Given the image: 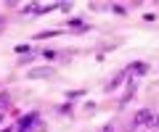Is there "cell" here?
Here are the masks:
<instances>
[{
  "instance_id": "cell-1",
  "label": "cell",
  "mask_w": 159,
  "mask_h": 132,
  "mask_svg": "<svg viewBox=\"0 0 159 132\" xmlns=\"http://www.w3.org/2000/svg\"><path fill=\"white\" fill-rule=\"evenodd\" d=\"M135 124H157V114L148 109H141L135 114Z\"/></svg>"
},
{
  "instance_id": "cell-2",
  "label": "cell",
  "mask_w": 159,
  "mask_h": 132,
  "mask_svg": "<svg viewBox=\"0 0 159 132\" xmlns=\"http://www.w3.org/2000/svg\"><path fill=\"white\" fill-rule=\"evenodd\" d=\"M34 121H37V114H27V116H21V121H19V132H29Z\"/></svg>"
},
{
  "instance_id": "cell-3",
  "label": "cell",
  "mask_w": 159,
  "mask_h": 132,
  "mask_svg": "<svg viewBox=\"0 0 159 132\" xmlns=\"http://www.w3.org/2000/svg\"><path fill=\"white\" fill-rule=\"evenodd\" d=\"M53 71L51 69H34V71H29V77H32V79H43V77H51Z\"/></svg>"
},
{
  "instance_id": "cell-4",
  "label": "cell",
  "mask_w": 159,
  "mask_h": 132,
  "mask_svg": "<svg viewBox=\"0 0 159 132\" xmlns=\"http://www.w3.org/2000/svg\"><path fill=\"white\" fill-rule=\"evenodd\" d=\"M130 71H135V74H146V71H148V66H146V63H133V66H130Z\"/></svg>"
},
{
  "instance_id": "cell-5",
  "label": "cell",
  "mask_w": 159,
  "mask_h": 132,
  "mask_svg": "<svg viewBox=\"0 0 159 132\" xmlns=\"http://www.w3.org/2000/svg\"><path fill=\"white\" fill-rule=\"evenodd\" d=\"M69 27H74V29H85V24L80 21V19H72V21H69Z\"/></svg>"
},
{
  "instance_id": "cell-6",
  "label": "cell",
  "mask_w": 159,
  "mask_h": 132,
  "mask_svg": "<svg viewBox=\"0 0 159 132\" xmlns=\"http://www.w3.org/2000/svg\"><path fill=\"white\" fill-rule=\"evenodd\" d=\"M43 58H45V61H53V58H56V50H43Z\"/></svg>"
},
{
  "instance_id": "cell-7",
  "label": "cell",
  "mask_w": 159,
  "mask_h": 132,
  "mask_svg": "<svg viewBox=\"0 0 159 132\" xmlns=\"http://www.w3.org/2000/svg\"><path fill=\"white\" fill-rule=\"evenodd\" d=\"M66 95H69V100H74V98H80V95H85V92H82V90H74V92H66Z\"/></svg>"
},
{
  "instance_id": "cell-8",
  "label": "cell",
  "mask_w": 159,
  "mask_h": 132,
  "mask_svg": "<svg viewBox=\"0 0 159 132\" xmlns=\"http://www.w3.org/2000/svg\"><path fill=\"white\" fill-rule=\"evenodd\" d=\"M8 103V95H0V106H6Z\"/></svg>"
},
{
  "instance_id": "cell-9",
  "label": "cell",
  "mask_w": 159,
  "mask_h": 132,
  "mask_svg": "<svg viewBox=\"0 0 159 132\" xmlns=\"http://www.w3.org/2000/svg\"><path fill=\"white\" fill-rule=\"evenodd\" d=\"M157 130H159V119H157Z\"/></svg>"
},
{
  "instance_id": "cell-10",
  "label": "cell",
  "mask_w": 159,
  "mask_h": 132,
  "mask_svg": "<svg viewBox=\"0 0 159 132\" xmlns=\"http://www.w3.org/2000/svg\"><path fill=\"white\" fill-rule=\"evenodd\" d=\"M0 121H3V114H0Z\"/></svg>"
},
{
  "instance_id": "cell-11",
  "label": "cell",
  "mask_w": 159,
  "mask_h": 132,
  "mask_svg": "<svg viewBox=\"0 0 159 132\" xmlns=\"http://www.w3.org/2000/svg\"><path fill=\"white\" fill-rule=\"evenodd\" d=\"M106 132H111V130H106Z\"/></svg>"
}]
</instances>
